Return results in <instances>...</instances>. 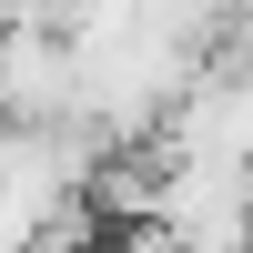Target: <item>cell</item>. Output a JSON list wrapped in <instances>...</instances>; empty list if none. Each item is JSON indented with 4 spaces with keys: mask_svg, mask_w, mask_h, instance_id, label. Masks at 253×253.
<instances>
[{
    "mask_svg": "<svg viewBox=\"0 0 253 253\" xmlns=\"http://www.w3.org/2000/svg\"><path fill=\"white\" fill-rule=\"evenodd\" d=\"M0 10H10V0H0Z\"/></svg>",
    "mask_w": 253,
    "mask_h": 253,
    "instance_id": "obj_1",
    "label": "cell"
}]
</instances>
